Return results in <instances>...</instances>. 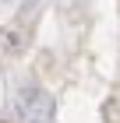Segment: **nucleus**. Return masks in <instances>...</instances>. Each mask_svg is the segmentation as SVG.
<instances>
[{"instance_id":"f257e3e1","label":"nucleus","mask_w":120,"mask_h":123,"mask_svg":"<svg viewBox=\"0 0 120 123\" xmlns=\"http://www.w3.org/2000/svg\"><path fill=\"white\" fill-rule=\"evenodd\" d=\"M53 95L42 92V88H25L14 102V113L21 123H49L53 120Z\"/></svg>"}]
</instances>
